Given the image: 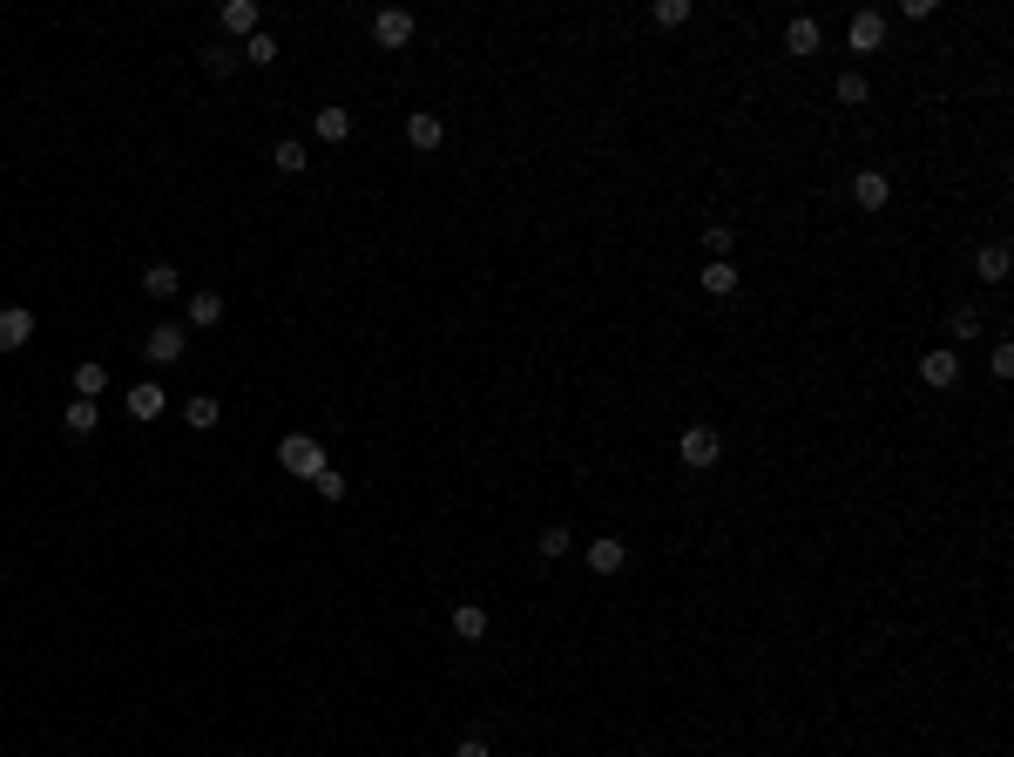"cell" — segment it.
Returning <instances> with one entry per match:
<instances>
[{
	"mask_svg": "<svg viewBox=\"0 0 1014 757\" xmlns=\"http://www.w3.org/2000/svg\"><path fill=\"white\" fill-rule=\"evenodd\" d=\"M278 467H284V474H298V480H311L318 467H325V447H318L311 433H284V440H278Z\"/></svg>",
	"mask_w": 1014,
	"mask_h": 757,
	"instance_id": "cell-1",
	"label": "cell"
},
{
	"mask_svg": "<svg viewBox=\"0 0 1014 757\" xmlns=\"http://www.w3.org/2000/svg\"><path fill=\"white\" fill-rule=\"evenodd\" d=\"M183 352H190V325H169V318L149 325V338H142V359L149 365H176Z\"/></svg>",
	"mask_w": 1014,
	"mask_h": 757,
	"instance_id": "cell-2",
	"label": "cell"
},
{
	"mask_svg": "<svg viewBox=\"0 0 1014 757\" xmlns=\"http://www.w3.org/2000/svg\"><path fill=\"white\" fill-rule=\"evenodd\" d=\"M676 453H683V467H717L724 460V433H710V426H683V440H676Z\"/></svg>",
	"mask_w": 1014,
	"mask_h": 757,
	"instance_id": "cell-3",
	"label": "cell"
},
{
	"mask_svg": "<svg viewBox=\"0 0 1014 757\" xmlns=\"http://www.w3.org/2000/svg\"><path fill=\"white\" fill-rule=\"evenodd\" d=\"M413 28H420V21H413L406 7H379V14H372V41H379V48H406Z\"/></svg>",
	"mask_w": 1014,
	"mask_h": 757,
	"instance_id": "cell-4",
	"label": "cell"
},
{
	"mask_svg": "<svg viewBox=\"0 0 1014 757\" xmlns=\"http://www.w3.org/2000/svg\"><path fill=\"white\" fill-rule=\"evenodd\" d=\"M34 338V311L28 305H0V352H21Z\"/></svg>",
	"mask_w": 1014,
	"mask_h": 757,
	"instance_id": "cell-5",
	"label": "cell"
},
{
	"mask_svg": "<svg viewBox=\"0 0 1014 757\" xmlns=\"http://www.w3.org/2000/svg\"><path fill=\"white\" fill-rule=\"evenodd\" d=\"M920 379H927L933 393L960 386V352H947V345H940V352H927V359H920Z\"/></svg>",
	"mask_w": 1014,
	"mask_h": 757,
	"instance_id": "cell-6",
	"label": "cell"
},
{
	"mask_svg": "<svg viewBox=\"0 0 1014 757\" xmlns=\"http://www.w3.org/2000/svg\"><path fill=\"white\" fill-rule=\"evenodd\" d=\"M406 142H413V149H440V142H447V122H440L433 109H413L406 115Z\"/></svg>",
	"mask_w": 1014,
	"mask_h": 757,
	"instance_id": "cell-7",
	"label": "cell"
},
{
	"mask_svg": "<svg viewBox=\"0 0 1014 757\" xmlns=\"http://www.w3.org/2000/svg\"><path fill=\"white\" fill-rule=\"evenodd\" d=\"M879 41H886V21H879V14H852V28H845V48H852V55H873Z\"/></svg>",
	"mask_w": 1014,
	"mask_h": 757,
	"instance_id": "cell-8",
	"label": "cell"
},
{
	"mask_svg": "<svg viewBox=\"0 0 1014 757\" xmlns=\"http://www.w3.org/2000/svg\"><path fill=\"white\" fill-rule=\"evenodd\" d=\"M852 197H859V210H886V203H893V183H886L879 169H859V176H852Z\"/></svg>",
	"mask_w": 1014,
	"mask_h": 757,
	"instance_id": "cell-9",
	"label": "cell"
},
{
	"mask_svg": "<svg viewBox=\"0 0 1014 757\" xmlns=\"http://www.w3.org/2000/svg\"><path fill=\"white\" fill-rule=\"evenodd\" d=\"M271 169H278V176H305V169H311V149H305V142H291V136H284L278 149H271Z\"/></svg>",
	"mask_w": 1014,
	"mask_h": 757,
	"instance_id": "cell-10",
	"label": "cell"
},
{
	"mask_svg": "<svg viewBox=\"0 0 1014 757\" xmlns=\"http://www.w3.org/2000/svg\"><path fill=\"white\" fill-rule=\"evenodd\" d=\"M974 271H981V284H1008V244H981Z\"/></svg>",
	"mask_w": 1014,
	"mask_h": 757,
	"instance_id": "cell-11",
	"label": "cell"
},
{
	"mask_svg": "<svg viewBox=\"0 0 1014 757\" xmlns=\"http://www.w3.org/2000/svg\"><path fill=\"white\" fill-rule=\"evenodd\" d=\"M622 561H629V548H622V541H609V534H602V541H589V568H595V575H622Z\"/></svg>",
	"mask_w": 1014,
	"mask_h": 757,
	"instance_id": "cell-12",
	"label": "cell"
},
{
	"mask_svg": "<svg viewBox=\"0 0 1014 757\" xmlns=\"http://www.w3.org/2000/svg\"><path fill=\"white\" fill-rule=\"evenodd\" d=\"M156 413H163V386H156V379L129 386V420H156Z\"/></svg>",
	"mask_w": 1014,
	"mask_h": 757,
	"instance_id": "cell-13",
	"label": "cell"
},
{
	"mask_svg": "<svg viewBox=\"0 0 1014 757\" xmlns=\"http://www.w3.org/2000/svg\"><path fill=\"white\" fill-rule=\"evenodd\" d=\"M142 291H149V298H176V291H183V271H176V264H149V271H142Z\"/></svg>",
	"mask_w": 1014,
	"mask_h": 757,
	"instance_id": "cell-14",
	"label": "cell"
},
{
	"mask_svg": "<svg viewBox=\"0 0 1014 757\" xmlns=\"http://www.w3.org/2000/svg\"><path fill=\"white\" fill-rule=\"evenodd\" d=\"M453 636H460V643H480V636H487V609H480V602H460V609H453Z\"/></svg>",
	"mask_w": 1014,
	"mask_h": 757,
	"instance_id": "cell-15",
	"label": "cell"
},
{
	"mask_svg": "<svg viewBox=\"0 0 1014 757\" xmlns=\"http://www.w3.org/2000/svg\"><path fill=\"white\" fill-rule=\"evenodd\" d=\"M61 426H68L75 440H88V433L102 426V413H95V399H68V413H61Z\"/></svg>",
	"mask_w": 1014,
	"mask_h": 757,
	"instance_id": "cell-16",
	"label": "cell"
},
{
	"mask_svg": "<svg viewBox=\"0 0 1014 757\" xmlns=\"http://www.w3.org/2000/svg\"><path fill=\"white\" fill-rule=\"evenodd\" d=\"M704 291H710V298H731V291H737V264H731V257H710V264H704Z\"/></svg>",
	"mask_w": 1014,
	"mask_h": 757,
	"instance_id": "cell-17",
	"label": "cell"
},
{
	"mask_svg": "<svg viewBox=\"0 0 1014 757\" xmlns=\"http://www.w3.org/2000/svg\"><path fill=\"white\" fill-rule=\"evenodd\" d=\"M311 129H318V142H345V136H352V109H318V115H311Z\"/></svg>",
	"mask_w": 1014,
	"mask_h": 757,
	"instance_id": "cell-18",
	"label": "cell"
},
{
	"mask_svg": "<svg viewBox=\"0 0 1014 757\" xmlns=\"http://www.w3.org/2000/svg\"><path fill=\"white\" fill-rule=\"evenodd\" d=\"M183 325H203V332H210V325H224V298H217V291H197V298H190V318H183Z\"/></svg>",
	"mask_w": 1014,
	"mask_h": 757,
	"instance_id": "cell-19",
	"label": "cell"
},
{
	"mask_svg": "<svg viewBox=\"0 0 1014 757\" xmlns=\"http://www.w3.org/2000/svg\"><path fill=\"white\" fill-rule=\"evenodd\" d=\"M102 393H109V372H102L95 359H82L75 365V399H102Z\"/></svg>",
	"mask_w": 1014,
	"mask_h": 757,
	"instance_id": "cell-20",
	"label": "cell"
},
{
	"mask_svg": "<svg viewBox=\"0 0 1014 757\" xmlns=\"http://www.w3.org/2000/svg\"><path fill=\"white\" fill-rule=\"evenodd\" d=\"M818 41H825V34H818V21H791V28H785V48H791V55H818Z\"/></svg>",
	"mask_w": 1014,
	"mask_h": 757,
	"instance_id": "cell-21",
	"label": "cell"
},
{
	"mask_svg": "<svg viewBox=\"0 0 1014 757\" xmlns=\"http://www.w3.org/2000/svg\"><path fill=\"white\" fill-rule=\"evenodd\" d=\"M224 28L251 41V34H257V7H251V0H230V7H224Z\"/></svg>",
	"mask_w": 1014,
	"mask_h": 757,
	"instance_id": "cell-22",
	"label": "cell"
},
{
	"mask_svg": "<svg viewBox=\"0 0 1014 757\" xmlns=\"http://www.w3.org/2000/svg\"><path fill=\"white\" fill-rule=\"evenodd\" d=\"M237 55H244V61H257V68H271V61H278V41H271V34L257 28L251 41H244V48H237Z\"/></svg>",
	"mask_w": 1014,
	"mask_h": 757,
	"instance_id": "cell-23",
	"label": "cell"
},
{
	"mask_svg": "<svg viewBox=\"0 0 1014 757\" xmlns=\"http://www.w3.org/2000/svg\"><path fill=\"white\" fill-rule=\"evenodd\" d=\"M866 95H873V88H866V75H859V68H845V75H839V102H845V109H859Z\"/></svg>",
	"mask_w": 1014,
	"mask_h": 757,
	"instance_id": "cell-24",
	"label": "cell"
},
{
	"mask_svg": "<svg viewBox=\"0 0 1014 757\" xmlns=\"http://www.w3.org/2000/svg\"><path fill=\"white\" fill-rule=\"evenodd\" d=\"M237 61H244V55H237V48H224V41H210V48H203V68H210V75H230Z\"/></svg>",
	"mask_w": 1014,
	"mask_h": 757,
	"instance_id": "cell-25",
	"label": "cell"
},
{
	"mask_svg": "<svg viewBox=\"0 0 1014 757\" xmlns=\"http://www.w3.org/2000/svg\"><path fill=\"white\" fill-rule=\"evenodd\" d=\"M183 420L197 426V433H210V426H217V399H210V393H203V399H190V406H183Z\"/></svg>",
	"mask_w": 1014,
	"mask_h": 757,
	"instance_id": "cell-26",
	"label": "cell"
},
{
	"mask_svg": "<svg viewBox=\"0 0 1014 757\" xmlns=\"http://www.w3.org/2000/svg\"><path fill=\"white\" fill-rule=\"evenodd\" d=\"M311 487H318L325 501H345V494H352V487H345V474H338V467H318V474H311Z\"/></svg>",
	"mask_w": 1014,
	"mask_h": 757,
	"instance_id": "cell-27",
	"label": "cell"
},
{
	"mask_svg": "<svg viewBox=\"0 0 1014 757\" xmlns=\"http://www.w3.org/2000/svg\"><path fill=\"white\" fill-rule=\"evenodd\" d=\"M981 325H987V318H981V311H967V305H960V311H954V318H947V332H954V338H960V345H967V338H974V332H981Z\"/></svg>",
	"mask_w": 1014,
	"mask_h": 757,
	"instance_id": "cell-28",
	"label": "cell"
},
{
	"mask_svg": "<svg viewBox=\"0 0 1014 757\" xmlns=\"http://www.w3.org/2000/svg\"><path fill=\"white\" fill-rule=\"evenodd\" d=\"M690 21V0H656V28H683Z\"/></svg>",
	"mask_w": 1014,
	"mask_h": 757,
	"instance_id": "cell-29",
	"label": "cell"
},
{
	"mask_svg": "<svg viewBox=\"0 0 1014 757\" xmlns=\"http://www.w3.org/2000/svg\"><path fill=\"white\" fill-rule=\"evenodd\" d=\"M568 548H575V534H568V528H541V555H548V561L568 555Z\"/></svg>",
	"mask_w": 1014,
	"mask_h": 757,
	"instance_id": "cell-30",
	"label": "cell"
},
{
	"mask_svg": "<svg viewBox=\"0 0 1014 757\" xmlns=\"http://www.w3.org/2000/svg\"><path fill=\"white\" fill-rule=\"evenodd\" d=\"M704 244H710V257H724V251H731V230L710 224V230H704Z\"/></svg>",
	"mask_w": 1014,
	"mask_h": 757,
	"instance_id": "cell-31",
	"label": "cell"
},
{
	"mask_svg": "<svg viewBox=\"0 0 1014 757\" xmlns=\"http://www.w3.org/2000/svg\"><path fill=\"white\" fill-rule=\"evenodd\" d=\"M453 757H487V744H480V737H460V744H453Z\"/></svg>",
	"mask_w": 1014,
	"mask_h": 757,
	"instance_id": "cell-32",
	"label": "cell"
}]
</instances>
